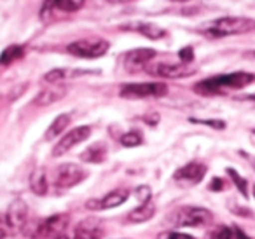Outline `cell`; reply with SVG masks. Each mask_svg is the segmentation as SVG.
Wrapping results in <instances>:
<instances>
[{
	"instance_id": "obj_38",
	"label": "cell",
	"mask_w": 255,
	"mask_h": 239,
	"mask_svg": "<svg viewBox=\"0 0 255 239\" xmlns=\"http://www.w3.org/2000/svg\"><path fill=\"white\" fill-rule=\"evenodd\" d=\"M250 159V162H252V166H254V169H255V157H248Z\"/></svg>"
},
{
	"instance_id": "obj_12",
	"label": "cell",
	"mask_w": 255,
	"mask_h": 239,
	"mask_svg": "<svg viewBox=\"0 0 255 239\" xmlns=\"http://www.w3.org/2000/svg\"><path fill=\"white\" fill-rule=\"evenodd\" d=\"M205 175H206V166L203 164V162L191 161L175 171L173 180L178 183H184V185L191 187L201 182V180L205 178Z\"/></svg>"
},
{
	"instance_id": "obj_23",
	"label": "cell",
	"mask_w": 255,
	"mask_h": 239,
	"mask_svg": "<svg viewBox=\"0 0 255 239\" xmlns=\"http://www.w3.org/2000/svg\"><path fill=\"white\" fill-rule=\"evenodd\" d=\"M30 190L37 196H46L47 194V178L44 169H35L30 176Z\"/></svg>"
},
{
	"instance_id": "obj_11",
	"label": "cell",
	"mask_w": 255,
	"mask_h": 239,
	"mask_svg": "<svg viewBox=\"0 0 255 239\" xmlns=\"http://www.w3.org/2000/svg\"><path fill=\"white\" fill-rule=\"evenodd\" d=\"M145 70L150 75L163 79H180L189 77V75L196 74V68L189 67L185 63H156V65H147Z\"/></svg>"
},
{
	"instance_id": "obj_20",
	"label": "cell",
	"mask_w": 255,
	"mask_h": 239,
	"mask_svg": "<svg viewBox=\"0 0 255 239\" xmlns=\"http://www.w3.org/2000/svg\"><path fill=\"white\" fill-rule=\"evenodd\" d=\"M86 74H96V72H86V70H68V68H54V70L47 72L44 75V81L47 84H58V82L65 81V79H74L79 75H86Z\"/></svg>"
},
{
	"instance_id": "obj_16",
	"label": "cell",
	"mask_w": 255,
	"mask_h": 239,
	"mask_svg": "<svg viewBox=\"0 0 255 239\" xmlns=\"http://www.w3.org/2000/svg\"><path fill=\"white\" fill-rule=\"evenodd\" d=\"M126 28L135 30V32H138L140 35L147 37V39H150V40H161V39H164V37L168 35L166 30L161 28V26H159V25H156V23H150V21L135 23V25L126 26Z\"/></svg>"
},
{
	"instance_id": "obj_14",
	"label": "cell",
	"mask_w": 255,
	"mask_h": 239,
	"mask_svg": "<svg viewBox=\"0 0 255 239\" xmlns=\"http://www.w3.org/2000/svg\"><path fill=\"white\" fill-rule=\"evenodd\" d=\"M67 93H68L67 86H60V84L51 86V88L42 89V91H40L39 95L35 96V100H33V105H37V107H49V105H53V103L63 100L65 96H67Z\"/></svg>"
},
{
	"instance_id": "obj_36",
	"label": "cell",
	"mask_w": 255,
	"mask_h": 239,
	"mask_svg": "<svg viewBox=\"0 0 255 239\" xmlns=\"http://www.w3.org/2000/svg\"><path fill=\"white\" fill-rule=\"evenodd\" d=\"M170 2H177V4H184V2H189V0H170Z\"/></svg>"
},
{
	"instance_id": "obj_17",
	"label": "cell",
	"mask_w": 255,
	"mask_h": 239,
	"mask_svg": "<svg viewBox=\"0 0 255 239\" xmlns=\"http://www.w3.org/2000/svg\"><path fill=\"white\" fill-rule=\"evenodd\" d=\"M129 197V190L128 189H116L112 192H109L107 196H103L102 199H98V211L100 210H112L121 204H124Z\"/></svg>"
},
{
	"instance_id": "obj_27",
	"label": "cell",
	"mask_w": 255,
	"mask_h": 239,
	"mask_svg": "<svg viewBox=\"0 0 255 239\" xmlns=\"http://www.w3.org/2000/svg\"><path fill=\"white\" fill-rule=\"evenodd\" d=\"M189 120H191L192 124H203V126L213 127V129H219V131L226 129V122L220 119H194V117H191Z\"/></svg>"
},
{
	"instance_id": "obj_8",
	"label": "cell",
	"mask_w": 255,
	"mask_h": 239,
	"mask_svg": "<svg viewBox=\"0 0 255 239\" xmlns=\"http://www.w3.org/2000/svg\"><path fill=\"white\" fill-rule=\"evenodd\" d=\"M88 178V173L84 168L74 162H65L56 168V175H54V183L58 189H72V187L79 185L81 182Z\"/></svg>"
},
{
	"instance_id": "obj_13",
	"label": "cell",
	"mask_w": 255,
	"mask_h": 239,
	"mask_svg": "<svg viewBox=\"0 0 255 239\" xmlns=\"http://www.w3.org/2000/svg\"><path fill=\"white\" fill-rule=\"evenodd\" d=\"M103 225L98 218L89 217L86 220L79 222L74 229V239H102Z\"/></svg>"
},
{
	"instance_id": "obj_24",
	"label": "cell",
	"mask_w": 255,
	"mask_h": 239,
	"mask_svg": "<svg viewBox=\"0 0 255 239\" xmlns=\"http://www.w3.org/2000/svg\"><path fill=\"white\" fill-rule=\"evenodd\" d=\"M212 239H250V238L240 227H236V225H229V227L222 225V227H219L213 232Z\"/></svg>"
},
{
	"instance_id": "obj_5",
	"label": "cell",
	"mask_w": 255,
	"mask_h": 239,
	"mask_svg": "<svg viewBox=\"0 0 255 239\" xmlns=\"http://www.w3.org/2000/svg\"><path fill=\"white\" fill-rule=\"evenodd\" d=\"M168 95V86L163 82H136V84L121 86L119 96L126 100L163 98Z\"/></svg>"
},
{
	"instance_id": "obj_34",
	"label": "cell",
	"mask_w": 255,
	"mask_h": 239,
	"mask_svg": "<svg viewBox=\"0 0 255 239\" xmlns=\"http://www.w3.org/2000/svg\"><path fill=\"white\" fill-rule=\"evenodd\" d=\"M5 234H7V232H5V229L2 227V222H0V239H4Z\"/></svg>"
},
{
	"instance_id": "obj_9",
	"label": "cell",
	"mask_w": 255,
	"mask_h": 239,
	"mask_svg": "<svg viewBox=\"0 0 255 239\" xmlns=\"http://www.w3.org/2000/svg\"><path fill=\"white\" fill-rule=\"evenodd\" d=\"M89 136H91V127H89V126L74 127V129H70L67 134H63V136L58 140V143L54 145V148H53V152H51V154H53V157H60V155L67 154L70 148H74L75 145L86 141Z\"/></svg>"
},
{
	"instance_id": "obj_40",
	"label": "cell",
	"mask_w": 255,
	"mask_h": 239,
	"mask_svg": "<svg viewBox=\"0 0 255 239\" xmlns=\"http://www.w3.org/2000/svg\"><path fill=\"white\" fill-rule=\"evenodd\" d=\"M254 133H255V129H254Z\"/></svg>"
},
{
	"instance_id": "obj_2",
	"label": "cell",
	"mask_w": 255,
	"mask_h": 239,
	"mask_svg": "<svg viewBox=\"0 0 255 239\" xmlns=\"http://www.w3.org/2000/svg\"><path fill=\"white\" fill-rule=\"evenodd\" d=\"M250 32H255V19L243 18V16H226V18L213 19L208 25L199 28V33L208 39H222V37L243 35Z\"/></svg>"
},
{
	"instance_id": "obj_10",
	"label": "cell",
	"mask_w": 255,
	"mask_h": 239,
	"mask_svg": "<svg viewBox=\"0 0 255 239\" xmlns=\"http://www.w3.org/2000/svg\"><path fill=\"white\" fill-rule=\"evenodd\" d=\"M30 220V208L23 199H14L5 213V225L14 232H23Z\"/></svg>"
},
{
	"instance_id": "obj_19",
	"label": "cell",
	"mask_w": 255,
	"mask_h": 239,
	"mask_svg": "<svg viewBox=\"0 0 255 239\" xmlns=\"http://www.w3.org/2000/svg\"><path fill=\"white\" fill-rule=\"evenodd\" d=\"M105 159H107V145L102 143V141H96V143L89 145L81 154V161L89 162V164H100Z\"/></svg>"
},
{
	"instance_id": "obj_30",
	"label": "cell",
	"mask_w": 255,
	"mask_h": 239,
	"mask_svg": "<svg viewBox=\"0 0 255 239\" xmlns=\"http://www.w3.org/2000/svg\"><path fill=\"white\" fill-rule=\"evenodd\" d=\"M159 239H196L191 234H184V232H164L159 236Z\"/></svg>"
},
{
	"instance_id": "obj_3",
	"label": "cell",
	"mask_w": 255,
	"mask_h": 239,
	"mask_svg": "<svg viewBox=\"0 0 255 239\" xmlns=\"http://www.w3.org/2000/svg\"><path fill=\"white\" fill-rule=\"evenodd\" d=\"M70 217L67 213H56L44 220H33L26 224L23 229V234L30 239H54L56 236H61L63 231L68 227Z\"/></svg>"
},
{
	"instance_id": "obj_22",
	"label": "cell",
	"mask_w": 255,
	"mask_h": 239,
	"mask_svg": "<svg viewBox=\"0 0 255 239\" xmlns=\"http://www.w3.org/2000/svg\"><path fill=\"white\" fill-rule=\"evenodd\" d=\"M23 56H25V47L19 46V44H12V46H7L2 51V54H0V65L2 67H9L14 61L21 60Z\"/></svg>"
},
{
	"instance_id": "obj_7",
	"label": "cell",
	"mask_w": 255,
	"mask_h": 239,
	"mask_svg": "<svg viewBox=\"0 0 255 239\" xmlns=\"http://www.w3.org/2000/svg\"><path fill=\"white\" fill-rule=\"evenodd\" d=\"M86 0H44L40 7V19L42 21H54L72 12H77L84 5Z\"/></svg>"
},
{
	"instance_id": "obj_39",
	"label": "cell",
	"mask_w": 255,
	"mask_h": 239,
	"mask_svg": "<svg viewBox=\"0 0 255 239\" xmlns=\"http://www.w3.org/2000/svg\"><path fill=\"white\" fill-rule=\"evenodd\" d=\"M254 196H255V185H254Z\"/></svg>"
},
{
	"instance_id": "obj_6",
	"label": "cell",
	"mask_w": 255,
	"mask_h": 239,
	"mask_svg": "<svg viewBox=\"0 0 255 239\" xmlns=\"http://www.w3.org/2000/svg\"><path fill=\"white\" fill-rule=\"evenodd\" d=\"M110 44L105 39L100 37H89V39H81L72 42L67 47V51L72 56L86 58V60H95V58H102L103 54L109 51Z\"/></svg>"
},
{
	"instance_id": "obj_33",
	"label": "cell",
	"mask_w": 255,
	"mask_h": 239,
	"mask_svg": "<svg viewBox=\"0 0 255 239\" xmlns=\"http://www.w3.org/2000/svg\"><path fill=\"white\" fill-rule=\"evenodd\" d=\"M109 4H128V2H133V0H107Z\"/></svg>"
},
{
	"instance_id": "obj_1",
	"label": "cell",
	"mask_w": 255,
	"mask_h": 239,
	"mask_svg": "<svg viewBox=\"0 0 255 239\" xmlns=\"http://www.w3.org/2000/svg\"><path fill=\"white\" fill-rule=\"evenodd\" d=\"M255 82V75L248 72H233V74L215 75L208 77L205 81L194 84V91L203 96L224 95L226 91H234V89H243Z\"/></svg>"
},
{
	"instance_id": "obj_4",
	"label": "cell",
	"mask_w": 255,
	"mask_h": 239,
	"mask_svg": "<svg viewBox=\"0 0 255 239\" xmlns=\"http://www.w3.org/2000/svg\"><path fill=\"white\" fill-rule=\"evenodd\" d=\"M168 220L175 227H206L212 224L213 215L201 206H180L170 215Z\"/></svg>"
},
{
	"instance_id": "obj_15",
	"label": "cell",
	"mask_w": 255,
	"mask_h": 239,
	"mask_svg": "<svg viewBox=\"0 0 255 239\" xmlns=\"http://www.w3.org/2000/svg\"><path fill=\"white\" fill-rule=\"evenodd\" d=\"M156 58V51L149 49V47H142V49H133L126 54V67L128 68H142L147 67L150 60Z\"/></svg>"
},
{
	"instance_id": "obj_28",
	"label": "cell",
	"mask_w": 255,
	"mask_h": 239,
	"mask_svg": "<svg viewBox=\"0 0 255 239\" xmlns=\"http://www.w3.org/2000/svg\"><path fill=\"white\" fill-rule=\"evenodd\" d=\"M135 196H136V199L140 201V204L147 203V201H150V199H152V192H150V187L149 185H140L138 189L135 190Z\"/></svg>"
},
{
	"instance_id": "obj_26",
	"label": "cell",
	"mask_w": 255,
	"mask_h": 239,
	"mask_svg": "<svg viewBox=\"0 0 255 239\" xmlns=\"http://www.w3.org/2000/svg\"><path fill=\"white\" fill-rule=\"evenodd\" d=\"M143 143V136L138 133V131H128L121 136V145L128 148H133V147H138V145Z\"/></svg>"
},
{
	"instance_id": "obj_29",
	"label": "cell",
	"mask_w": 255,
	"mask_h": 239,
	"mask_svg": "<svg viewBox=\"0 0 255 239\" xmlns=\"http://www.w3.org/2000/svg\"><path fill=\"white\" fill-rule=\"evenodd\" d=\"M178 58H180V60H182V63L191 65L192 61H194V49H192L191 46L182 47V49L178 51Z\"/></svg>"
},
{
	"instance_id": "obj_18",
	"label": "cell",
	"mask_w": 255,
	"mask_h": 239,
	"mask_svg": "<svg viewBox=\"0 0 255 239\" xmlns=\"http://www.w3.org/2000/svg\"><path fill=\"white\" fill-rule=\"evenodd\" d=\"M154 215H156V204L150 199L147 203L138 204L133 211H129L128 222H131V224H143V222H149Z\"/></svg>"
},
{
	"instance_id": "obj_25",
	"label": "cell",
	"mask_w": 255,
	"mask_h": 239,
	"mask_svg": "<svg viewBox=\"0 0 255 239\" xmlns=\"http://www.w3.org/2000/svg\"><path fill=\"white\" fill-rule=\"evenodd\" d=\"M226 171H227V175H229V178L233 180V183L236 185V189L240 190V194L245 197V199H247V197H248V182L236 171V169L227 168Z\"/></svg>"
},
{
	"instance_id": "obj_31",
	"label": "cell",
	"mask_w": 255,
	"mask_h": 239,
	"mask_svg": "<svg viewBox=\"0 0 255 239\" xmlns=\"http://www.w3.org/2000/svg\"><path fill=\"white\" fill-rule=\"evenodd\" d=\"M224 185H226V182H224L222 178H213L212 182H210L208 189L212 190V192H222V190H224Z\"/></svg>"
},
{
	"instance_id": "obj_32",
	"label": "cell",
	"mask_w": 255,
	"mask_h": 239,
	"mask_svg": "<svg viewBox=\"0 0 255 239\" xmlns=\"http://www.w3.org/2000/svg\"><path fill=\"white\" fill-rule=\"evenodd\" d=\"M243 56L247 58V60H255V49L254 51H247V53H245Z\"/></svg>"
},
{
	"instance_id": "obj_35",
	"label": "cell",
	"mask_w": 255,
	"mask_h": 239,
	"mask_svg": "<svg viewBox=\"0 0 255 239\" xmlns=\"http://www.w3.org/2000/svg\"><path fill=\"white\" fill-rule=\"evenodd\" d=\"M247 100H250L252 103H255V95H250V96H247Z\"/></svg>"
},
{
	"instance_id": "obj_37",
	"label": "cell",
	"mask_w": 255,
	"mask_h": 239,
	"mask_svg": "<svg viewBox=\"0 0 255 239\" xmlns=\"http://www.w3.org/2000/svg\"><path fill=\"white\" fill-rule=\"evenodd\" d=\"M54 239H68V236H65V234H61V236H56Z\"/></svg>"
},
{
	"instance_id": "obj_21",
	"label": "cell",
	"mask_w": 255,
	"mask_h": 239,
	"mask_svg": "<svg viewBox=\"0 0 255 239\" xmlns=\"http://www.w3.org/2000/svg\"><path fill=\"white\" fill-rule=\"evenodd\" d=\"M70 120H72V117L68 116V114H61V116H58L56 119L51 122V126L47 127L46 134H44V140L46 141L56 140V138L60 136V134L63 133L68 126H70Z\"/></svg>"
}]
</instances>
